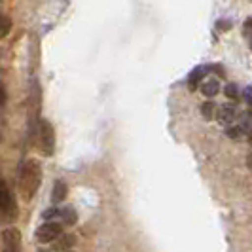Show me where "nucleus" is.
Listing matches in <instances>:
<instances>
[{
    "instance_id": "obj_1",
    "label": "nucleus",
    "mask_w": 252,
    "mask_h": 252,
    "mask_svg": "<svg viewBox=\"0 0 252 252\" xmlns=\"http://www.w3.org/2000/svg\"><path fill=\"white\" fill-rule=\"evenodd\" d=\"M40 182H42V171H40L38 161L29 159L21 165V169H19V189H21V195L27 201H31L34 197L36 189L40 188Z\"/></svg>"
},
{
    "instance_id": "obj_2",
    "label": "nucleus",
    "mask_w": 252,
    "mask_h": 252,
    "mask_svg": "<svg viewBox=\"0 0 252 252\" xmlns=\"http://www.w3.org/2000/svg\"><path fill=\"white\" fill-rule=\"evenodd\" d=\"M36 140L38 146L44 156H53V150H55V133H53V127L48 120H42L40 126H38L36 131Z\"/></svg>"
},
{
    "instance_id": "obj_3",
    "label": "nucleus",
    "mask_w": 252,
    "mask_h": 252,
    "mask_svg": "<svg viewBox=\"0 0 252 252\" xmlns=\"http://www.w3.org/2000/svg\"><path fill=\"white\" fill-rule=\"evenodd\" d=\"M63 235V227L59 222H46L36 229L38 243H55Z\"/></svg>"
},
{
    "instance_id": "obj_4",
    "label": "nucleus",
    "mask_w": 252,
    "mask_h": 252,
    "mask_svg": "<svg viewBox=\"0 0 252 252\" xmlns=\"http://www.w3.org/2000/svg\"><path fill=\"white\" fill-rule=\"evenodd\" d=\"M0 207H2V213H4V218H6V220H12V218L17 216V203H15V197L12 195V191H10L6 182H2Z\"/></svg>"
},
{
    "instance_id": "obj_5",
    "label": "nucleus",
    "mask_w": 252,
    "mask_h": 252,
    "mask_svg": "<svg viewBox=\"0 0 252 252\" xmlns=\"http://www.w3.org/2000/svg\"><path fill=\"white\" fill-rule=\"evenodd\" d=\"M21 249V233L15 227H6L2 231V252H19Z\"/></svg>"
},
{
    "instance_id": "obj_6",
    "label": "nucleus",
    "mask_w": 252,
    "mask_h": 252,
    "mask_svg": "<svg viewBox=\"0 0 252 252\" xmlns=\"http://www.w3.org/2000/svg\"><path fill=\"white\" fill-rule=\"evenodd\" d=\"M218 120H220L222 126H231L233 120H235V106H233V104H224V106H220V110H218Z\"/></svg>"
},
{
    "instance_id": "obj_7",
    "label": "nucleus",
    "mask_w": 252,
    "mask_h": 252,
    "mask_svg": "<svg viewBox=\"0 0 252 252\" xmlns=\"http://www.w3.org/2000/svg\"><path fill=\"white\" fill-rule=\"evenodd\" d=\"M66 193H68V188H66V184H64L63 180H57L55 184H53V191H51V201L53 203H61L66 197Z\"/></svg>"
},
{
    "instance_id": "obj_8",
    "label": "nucleus",
    "mask_w": 252,
    "mask_h": 252,
    "mask_svg": "<svg viewBox=\"0 0 252 252\" xmlns=\"http://www.w3.org/2000/svg\"><path fill=\"white\" fill-rule=\"evenodd\" d=\"M220 91V84H218V80L216 78H209V80H205L201 86V93L205 97H215L216 93Z\"/></svg>"
},
{
    "instance_id": "obj_9",
    "label": "nucleus",
    "mask_w": 252,
    "mask_h": 252,
    "mask_svg": "<svg viewBox=\"0 0 252 252\" xmlns=\"http://www.w3.org/2000/svg\"><path fill=\"white\" fill-rule=\"evenodd\" d=\"M74 243V235H61L59 239L53 243V249H55V252H66V249H70Z\"/></svg>"
},
{
    "instance_id": "obj_10",
    "label": "nucleus",
    "mask_w": 252,
    "mask_h": 252,
    "mask_svg": "<svg viewBox=\"0 0 252 252\" xmlns=\"http://www.w3.org/2000/svg\"><path fill=\"white\" fill-rule=\"evenodd\" d=\"M203 74H205V68L203 66H199V68H195L191 74H189V78H188V86H189V89H195L197 88V82L203 78Z\"/></svg>"
},
{
    "instance_id": "obj_11",
    "label": "nucleus",
    "mask_w": 252,
    "mask_h": 252,
    "mask_svg": "<svg viewBox=\"0 0 252 252\" xmlns=\"http://www.w3.org/2000/svg\"><path fill=\"white\" fill-rule=\"evenodd\" d=\"M0 21H2V27H0V36L4 38L6 34H8L10 27H12V21H10V17H8V15H2V17H0Z\"/></svg>"
},
{
    "instance_id": "obj_12",
    "label": "nucleus",
    "mask_w": 252,
    "mask_h": 252,
    "mask_svg": "<svg viewBox=\"0 0 252 252\" xmlns=\"http://www.w3.org/2000/svg\"><path fill=\"white\" fill-rule=\"evenodd\" d=\"M215 102H205L201 106V112H203V116L207 118V120H211L213 118V114H215Z\"/></svg>"
},
{
    "instance_id": "obj_13",
    "label": "nucleus",
    "mask_w": 252,
    "mask_h": 252,
    "mask_svg": "<svg viewBox=\"0 0 252 252\" xmlns=\"http://www.w3.org/2000/svg\"><path fill=\"white\" fill-rule=\"evenodd\" d=\"M226 97L233 99V101H239V91H237V86H235V84L226 86Z\"/></svg>"
},
{
    "instance_id": "obj_14",
    "label": "nucleus",
    "mask_w": 252,
    "mask_h": 252,
    "mask_svg": "<svg viewBox=\"0 0 252 252\" xmlns=\"http://www.w3.org/2000/svg\"><path fill=\"white\" fill-rule=\"evenodd\" d=\"M243 95H245V101H247V104L252 108V88L245 89V91H243Z\"/></svg>"
},
{
    "instance_id": "obj_15",
    "label": "nucleus",
    "mask_w": 252,
    "mask_h": 252,
    "mask_svg": "<svg viewBox=\"0 0 252 252\" xmlns=\"http://www.w3.org/2000/svg\"><path fill=\"white\" fill-rule=\"evenodd\" d=\"M245 34H247V38L251 40V44H252V19L247 21V25H245Z\"/></svg>"
},
{
    "instance_id": "obj_16",
    "label": "nucleus",
    "mask_w": 252,
    "mask_h": 252,
    "mask_svg": "<svg viewBox=\"0 0 252 252\" xmlns=\"http://www.w3.org/2000/svg\"><path fill=\"white\" fill-rule=\"evenodd\" d=\"M249 142H251V146H252V131L249 133Z\"/></svg>"
},
{
    "instance_id": "obj_17",
    "label": "nucleus",
    "mask_w": 252,
    "mask_h": 252,
    "mask_svg": "<svg viewBox=\"0 0 252 252\" xmlns=\"http://www.w3.org/2000/svg\"><path fill=\"white\" fill-rule=\"evenodd\" d=\"M249 165H251V169H252V156H251V159H249Z\"/></svg>"
}]
</instances>
